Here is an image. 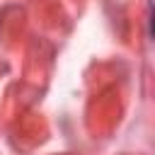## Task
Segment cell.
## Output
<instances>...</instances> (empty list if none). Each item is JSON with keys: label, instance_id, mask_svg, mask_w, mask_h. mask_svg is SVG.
<instances>
[]
</instances>
